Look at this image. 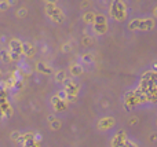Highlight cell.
<instances>
[{
	"label": "cell",
	"mask_w": 157,
	"mask_h": 147,
	"mask_svg": "<svg viewBox=\"0 0 157 147\" xmlns=\"http://www.w3.org/2000/svg\"><path fill=\"white\" fill-rule=\"evenodd\" d=\"M54 80H55V83H58V84H63L65 80H66V72L65 70H58L54 76Z\"/></svg>",
	"instance_id": "10"
},
{
	"label": "cell",
	"mask_w": 157,
	"mask_h": 147,
	"mask_svg": "<svg viewBox=\"0 0 157 147\" xmlns=\"http://www.w3.org/2000/svg\"><path fill=\"white\" fill-rule=\"evenodd\" d=\"M153 14H155V15H156V17H157V7H156V8H155V11H153Z\"/></svg>",
	"instance_id": "23"
},
{
	"label": "cell",
	"mask_w": 157,
	"mask_h": 147,
	"mask_svg": "<svg viewBox=\"0 0 157 147\" xmlns=\"http://www.w3.org/2000/svg\"><path fill=\"white\" fill-rule=\"evenodd\" d=\"M0 74H2V72H0Z\"/></svg>",
	"instance_id": "24"
},
{
	"label": "cell",
	"mask_w": 157,
	"mask_h": 147,
	"mask_svg": "<svg viewBox=\"0 0 157 147\" xmlns=\"http://www.w3.org/2000/svg\"><path fill=\"white\" fill-rule=\"evenodd\" d=\"M72 47H73V46H72V43H71V41H68V43H65V44H63V46H62V52H69V51H72V50H73V48H72Z\"/></svg>",
	"instance_id": "19"
},
{
	"label": "cell",
	"mask_w": 157,
	"mask_h": 147,
	"mask_svg": "<svg viewBox=\"0 0 157 147\" xmlns=\"http://www.w3.org/2000/svg\"><path fill=\"white\" fill-rule=\"evenodd\" d=\"M8 47H10V51L14 52V54L19 55L22 52V41L18 40V39H13L10 41V44H8Z\"/></svg>",
	"instance_id": "6"
},
{
	"label": "cell",
	"mask_w": 157,
	"mask_h": 147,
	"mask_svg": "<svg viewBox=\"0 0 157 147\" xmlns=\"http://www.w3.org/2000/svg\"><path fill=\"white\" fill-rule=\"evenodd\" d=\"M71 74L73 77H78L83 74V66L80 63H72L71 65Z\"/></svg>",
	"instance_id": "9"
},
{
	"label": "cell",
	"mask_w": 157,
	"mask_h": 147,
	"mask_svg": "<svg viewBox=\"0 0 157 147\" xmlns=\"http://www.w3.org/2000/svg\"><path fill=\"white\" fill-rule=\"evenodd\" d=\"M61 125H62V124H61L59 120H54V121H51V124H50L52 131H58V129L61 128Z\"/></svg>",
	"instance_id": "17"
},
{
	"label": "cell",
	"mask_w": 157,
	"mask_h": 147,
	"mask_svg": "<svg viewBox=\"0 0 157 147\" xmlns=\"http://www.w3.org/2000/svg\"><path fill=\"white\" fill-rule=\"evenodd\" d=\"M95 15H97V14H94V13H86L83 15V21L86 22V24H88V25H94Z\"/></svg>",
	"instance_id": "12"
},
{
	"label": "cell",
	"mask_w": 157,
	"mask_h": 147,
	"mask_svg": "<svg viewBox=\"0 0 157 147\" xmlns=\"http://www.w3.org/2000/svg\"><path fill=\"white\" fill-rule=\"evenodd\" d=\"M155 28V19L153 18H144L139 22V30H152Z\"/></svg>",
	"instance_id": "5"
},
{
	"label": "cell",
	"mask_w": 157,
	"mask_h": 147,
	"mask_svg": "<svg viewBox=\"0 0 157 147\" xmlns=\"http://www.w3.org/2000/svg\"><path fill=\"white\" fill-rule=\"evenodd\" d=\"M11 139L13 140H21V134H19V132H13V134H11Z\"/></svg>",
	"instance_id": "22"
},
{
	"label": "cell",
	"mask_w": 157,
	"mask_h": 147,
	"mask_svg": "<svg viewBox=\"0 0 157 147\" xmlns=\"http://www.w3.org/2000/svg\"><path fill=\"white\" fill-rule=\"evenodd\" d=\"M94 24H98V25H108V22H106V17L102 15V14H98V15H95V22Z\"/></svg>",
	"instance_id": "14"
},
{
	"label": "cell",
	"mask_w": 157,
	"mask_h": 147,
	"mask_svg": "<svg viewBox=\"0 0 157 147\" xmlns=\"http://www.w3.org/2000/svg\"><path fill=\"white\" fill-rule=\"evenodd\" d=\"M108 30V25H98V24H94V33L97 36H101Z\"/></svg>",
	"instance_id": "11"
},
{
	"label": "cell",
	"mask_w": 157,
	"mask_h": 147,
	"mask_svg": "<svg viewBox=\"0 0 157 147\" xmlns=\"http://www.w3.org/2000/svg\"><path fill=\"white\" fill-rule=\"evenodd\" d=\"M81 59H83L84 63H91L92 61H94V55L92 54H84V55H81Z\"/></svg>",
	"instance_id": "16"
},
{
	"label": "cell",
	"mask_w": 157,
	"mask_h": 147,
	"mask_svg": "<svg viewBox=\"0 0 157 147\" xmlns=\"http://www.w3.org/2000/svg\"><path fill=\"white\" fill-rule=\"evenodd\" d=\"M22 52L26 55L28 58H32L36 54V48L30 43H22Z\"/></svg>",
	"instance_id": "7"
},
{
	"label": "cell",
	"mask_w": 157,
	"mask_h": 147,
	"mask_svg": "<svg viewBox=\"0 0 157 147\" xmlns=\"http://www.w3.org/2000/svg\"><path fill=\"white\" fill-rule=\"evenodd\" d=\"M36 69H37L39 73H43V74H51L52 73V68L50 65H47L46 62H39L36 65Z\"/></svg>",
	"instance_id": "8"
},
{
	"label": "cell",
	"mask_w": 157,
	"mask_h": 147,
	"mask_svg": "<svg viewBox=\"0 0 157 147\" xmlns=\"http://www.w3.org/2000/svg\"><path fill=\"white\" fill-rule=\"evenodd\" d=\"M139 22H141V19H138V18L132 19V21L130 22V25H128V28H130V30H135V29H139Z\"/></svg>",
	"instance_id": "15"
},
{
	"label": "cell",
	"mask_w": 157,
	"mask_h": 147,
	"mask_svg": "<svg viewBox=\"0 0 157 147\" xmlns=\"http://www.w3.org/2000/svg\"><path fill=\"white\" fill-rule=\"evenodd\" d=\"M28 15V10L25 7H21L17 10V17H19V18H24V17Z\"/></svg>",
	"instance_id": "18"
},
{
	"label": "cell",
	"mask_w": 157,
	"mask_h": 147,
	"mask_svg": "<svg viewBox=\"0 0 157 147\" xmlns=\"http://www.w3.org/2000/svg\"><path fill=\"white\" fill-rule=\"evenodd\" d=\"M0 59H2V62H10L11 61L10 50H0Z\"/></svg>",
	"instance_id": "13"
},
{
	"label": "cell",
	"mask_w": 157,
	"mask_h": 147,
	"mask_svg": "<svg viewBox=\"0 0 157 147\" xmlns=\"http://www.w3.org/2000/svg\"><path fill=\"white\" fill-rule=\"evenodd\" d=\"M114 120L112 117H105V118H102V120L98 123V128L99 129H110V128H113L114 127Z\"/></svg>",
	"instance_id": "4"
},
{
	"label": "cell",
	"mask_w": 157,
	"mask_h": 147,
	"mask_svg": "<svg viewBox=\"0 0 157 147\" xmlns=\"http://www.w3.org/2000/svg\"><path fill=\"white\" fill-rule=\"evenodd\" d=\"M63 91H65L68 95L72 96H77L78 91H80V84L76 81V80L72 79H66L65 83H63Z\"/></svg>",
	"instance_id": "3"
},
{
	"label": "cell",
	"mask_w": 157,
	"mask_h": 147,
	"mask_svg": "<svg viewBox=\"0 0 157 147\" xmlns=\"http://www.w3.org/2000/svg\"><path fill=\"white\" fill-rule=\"evenodd\" d=\"M81 43H83V46H91L92 44V37H90V36H84L83 40H81Z\"/></svg>",
	"instance_id": "20"
},
{
	"label": "cell",
	"mask_w": 157,
	"mask_h": 147,
	"mask_svg": "<svg viewBox=\"0 0 157 147\" xmlns=\"http://www.w3.org/2000/svg\"><path fill=\"white\" fill-rule=\"evenodd\" d=\"M8 6H10V3L8 2H4V0H2L0 2V11H6L8 8Z\"/></svg>",
	"instance_id": "21"
},
{
	"label": "cell",
	"mask_w": 157,
	"mask_h": 147,
	"mask_svg": "<svg viewBox=\"0 0 157 147\" xmlns=\"http://www.w3.org/2000/svg\"><path fill=\"white\" fill-rule=\"evenodd\" d=\"M46 13L54 24H62L65 19L63 11L59 7H57L55 3H46Z\"/></svg>",
	"instance_id": "1"
},
{
	"label": "cell",
	"mask_w": 157,
	"mask_h": 147,
	"mask_svg": "<svg viewBox=\"0 0 157 147\" xmlns=\"http://www.w3.org/2000/svg\"><path fill=\"white\" fill-rule=\"evenodd\" d=\"M110 14L114 19L123 21L125 18V6L123 2H114L110 6Z\"/></svg>",
	"instance_id": "2"
}]
</instances>
